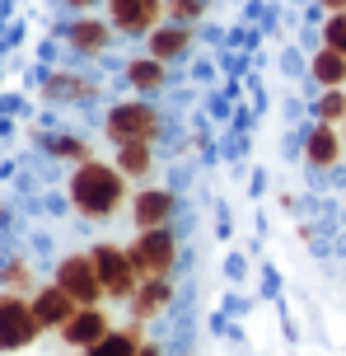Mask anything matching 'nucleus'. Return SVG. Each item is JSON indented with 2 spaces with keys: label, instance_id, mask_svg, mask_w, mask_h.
<instances>
[{
  "label": "nucleus",
  "instance_id": "1",
  "mask_svg": "<svg viewBox=\"0 0 346 356\" xmlns=\"http://www.w3.org/2000/svg\"><path fill=\"white\" fill-rule=\"evenodd\" d=\"M127 197V174L117 164H103V160H80L71 174V202L80 216L89 220H108Z\"/></svg>",
  "mask_w": 346,
  "mask_h": 356
},
{
  "label": "nucleus",
  "instance_id": "2",
  "mask_svg": "<svg viewBox=\"0 0 346 356\" xmlns=\"http://www.w3.org/2000/svg\"><path fill=\"white\" fill-rule=\"evenodd\" d=\"M159 136V113L141 99H127V104H117L108 113V141L112 145H131V141H150L155 145Z\"/></svg>",
  "mask_w": 346,
  "mask_h": 356
},
{
  "label": "nucleus",
  "instance_id": "3",
  "mask_svg": "<svg viewBox=\"0 0 346 356\" xmlns=\"http://www.w3.org/2000/svg\"><path fill=\"white\" fill-rule=\"evenodd\" d=\"M94 267H98V282H103V291H108L112 300H131V296L141 291V272H136L127 249L98 244V249H94Z\"/></svg>",
  "mask_w": 346,
  "mask_h": 356
},
{
  "label": "nucleus",
  "instance_id": "4",
  "mask_svg": "<svg viewBox=\"0 0 346 356\" xmlns=\"http://www.w3.org/2000/svg\"><path fill=\"white\" fill-rule=\"evenodd\" d=\"M42 333V323L33 314V300H24L15 291L0 296V352H19Z\"/></svg>",
  "mask_w": 346,
  "mask_h": 356
},
{
  "label": "nucleus",
  "instance_id": "5",
  "mask_svg": "<svg viewBox=\"0 0 346 356\" xmlns=\"http://www.w3.org/2000/svg\"><path fill=\"white\" fill-rule=\"evenodd\" d=\"M131 263L141 272V282H155V277H168L173 272V258H178V244L168 230H141L136 244H127Z\"/></svg>",
  "mask_w": 346,
  "mask_h": 356
},
{
  "label": "nucleus",
  "instance_id": "6",
  "mask_svg": "<svg viewBox=\"0 0 346 356\" xmlns=\"http://www.w3.org/2000/svg\"><path fill=\"white\" fill-rule=\"evenodd\" d=\"M56 286L75 296V305H98L108 291L98 282V267H94V253H71V258H61L56 267Z\"/></svg>",
  "mask_w": 346,
  "mask_h": 356
},
{
  "label": "nucleus",
  "instance_id": "7",
  "mask_svg": "<svg viewBox=\"0 0 346 356\" xmlns=\"http://www.w3.org/2000/svg\"><path fill=\"white\" fill-rule=\"evenodd\" d=\"M108 24L127 38H150L164 24V0H108Z\"/></svg>",
  "mask_w": 346,
  "mask_h": 356
},
{
  "label": "nucleus",
  "instance_id": "8",
  "mask_svg": "<svg viewBox=\"0 0 346 356\" xmlns=\"http://www.w3.org/2000/svg\"><path fill=\"white\" fill-rule=\"evenodd\" d=\"M112 333V323H108V314L98 309V305H80L71 314V323L61 328V342L66 347H75V352H89L94 342H103Z\"/></svg>",
  "mask_w": 346,
  "mask_h": 356
},
{
  "label": "nucleus",
  "instance_id": "9",
  "mask_svg": "<svg viewBox=\"0 0 346 356\" xmlns=\"http://www.w3.org/2000/svg\"><path fill=\"white\" fill-rule=\"evenodd\" d=\"M75 309H80V305H75V296H66L56 282L42 286V291L33 296V314H37V323H42V328H66Z\"/></svg>",
  "mask_w": 346,
  "mask_h": 356
},
{
  "label": "nucleus",
  "instance_id": "10",
  "mask_svg": "<svg viewBox=\"0 0 346 356\" xmlns=\"http://www.w3.org/2000/svg\"><path fill=\"white\" fill-rule=\"evenodd\" d=\"M192 47V24H159L155 33L146 38V56H155V61H173V56H182Z\"/></svg>",
  "mask_w": 346,
  "mask_h": 356
},
{
  "label": "nucleus",
  "instance_id": "11",
  "mask_svg": "<svg viewBox=\"0 0 346 356\" xmlns=\"http://www.w3.org/2000/svg\"><path fill=\"white\" fill-rule=\"evenodd\" d=\"M173 193H164V188H150V193H141L136 197V230H164L168 225V216H173Z\"/></svg>",
  "mask_w": 346,
  "mask_h": 356
},
{
  "label": "nucleus",
  "instance_id": "12",
  "mask_svg": "<svg viewBox=\"0 0 346 356\" xmlns=\"http://www.w3.org/2000/svg\"><path fill=\"white\" fill-rule=\"evenodd\" d=\"M304 160H309L313 169H332V164L342 160V131L332 122H318L309 131V141H304Z\"/></svg>",
  "mask_w": 346,
  "mask_h": 356
},
{
  "label": "nucleus",
  "instance_id": "13",
  "mask_svg": "<svg viewBox=\"0 0 346 356\" xmlns=\"http://www.w3.org/2000/svg\"><path fill=\"white\" fill-rule=\"evenodd\" d=\"M168 296H173V282L168 277H155V282H141V291L131 296V319H141V323H150L159 309L168 305Z\"/></svg>",
  "mask_w": 346,
  "mask_h": 356
},
{
  "label": "nucleus",
  "instance_id": "14",
  "mask_svg": "<svg viewBox=\"0 0 346 356\" xmlns=\"http://www.w3.org/2000/svg\"><path fill=\"white\" fill-rule=\"evenodd\" d=\"M141 328H146V323L131 319L127 328H112L103 342H94L89 352H80V356H136V352H141V342H146V338H141Z\"/></svg>",
  "mask_w": 346,
  "mask_h": 356
},
{
  "label": "nucleus",
  "instance_id": "15",
  "mask_svg": "<svg viewBox=\"0 0 346 356\" xmlns=\"http://www.w3.org/2000/svg\"><path fill=\"white\" fill-rule=\"evenodd\" d=\"M112 38V24H103V19H75L71 24V47H80V52H103Z\"/></svg>",
  "mask_w": 346,
  "mask_h": 356
},
{
  "label": "nucleus",
  "instance_id": "16",
  "mask_svg": "<svg viewBox=\"0 0 346 356\" xmlns=\"http://www.w3.org/2000/svg\"><path fill=\"white\" fill-rule=\"evenodd\" d=\"M313 80L323 89H342L346 85V56L342 52H332V47H318V56H313Z\"/></svg>",
  "mask_w": 346,
  "mask_h": 356
},
{
  "label": "nucleus",
  "instance_id": "17",
  "mask_svg": "<svg viewBox=\"0 0 346 356\" xmlns=\"http://www.w3.org/2000/svg\"><path fill=\"white\" fill-rule=\"evenodd\" d=\"M127 80L136 94H155V89L164 85V61H155V56H136L127 66Z\"/></svg>",
  "mask_w": 346,
  "mask_h": 356
},
{
  "label": "nucleus",
  "instance_id": "18",
  "mask_svg": "<svg viewBox=\"0 0 346 356\" xmlns=\"http://www.w3.org/2000/svg\"><path fill=\"white\" fill-rule=\"evenodd\" d=\"M117 169L127 178H146L155 169V155H150V141H131V145H117Z\"/></svg>",
  "mask_w": 346,
  "mask_h": 356
},
{
  "label": "nucleus",
  "instance_id": "19",
  "mask_svg": "<svg viewBox=\"0 0 346 356\" xmlns=\"http://www.w3.org/2000/svg\"><path fill=\"white\" fill-rule=\"evenodd\" d=\"M206 0H164V19L168 24H197Z\"/></svg>",
  "mask_w": 346,
  "mask_h": 356
},
{
  "label": "nucleus",
  "instance_id": "20",
  "mask_svg": "<svg viewBox=\"0 0 346 356\" xmlns=\"http://www.w3.org/2000/svg\"><path fill=\"white\" fill-rule=\"evenodd\" d=\"M323 47H332V52L346 56V10L328 15V24H323Z\"/></svg>",
  "mask_w": 346,
  "mask_h": 356
},
{
  "label": "nucleus",
  "instance_id": "21",
  "mask_svg": "<svg viewBox=\"0 0 346 356\" xmlns=\"http://www.w3.org/2000/svg\"><path fill=\"white\" fill-rule=\"evenodd\" d=\"M318 118H323V122H346V94L342 89H328V94L318 99Z\"/></svg>",
  "mask_w": 346,
  "mask_h": 356
},
{
  "label": "nucleus",
  "instance_id": "22",
  "mask_svg": "<svg viewBox=\"0 0 346 356\" xmlns=\"http://www.w3.org/2000/svg\"><path fill=\"white\" fill-rule=\"evenodd\" d=\"M0 282L10 286V291H28V286H33V277H28V267H24V263H5Z\"/></svg>",
  "mask_w": 346,
  "mask_h": 356
},
{
  "label": "nucleus",
  "instance_id": "23",
  "mask_svg": "<svg viewBox=\"0 0 346 356\" xmlns=\"http://www.w3.org/2000/svg\"><path fill=\"white\" fill-rule=\"evenodd\" d=\"M52 150H56V155H75V160H85V145H75V141H56Z\"/></svg>",
  "mask_w": 346,
  "mask_h": 356
},
{
  "label": "nucleus",
  "instance_id": "24",
  "mask_svg": "<svg viewBox=\"0 0 346 356\" xmlns=\"http://www.w3.org/2000/svg\"><path fill=\"white\" fill-rule=\"evenodd\" d=\"M323 10H328V15H337V10H346V0H323Z\"/></svg>",
  "mask_w": 346,
  "mask_h": 356
},
{
  "label": "nucleus",
  "instance_id": "25",
  "mask_svg": "<svg viewBox=\"0 0 346 356\" xmlns=\"http://www.w3.org/2000/svg\"><path fill=\"white\" fill-rule=\"evenodd\" d=\"M66 5H75V10H89L94 0H66Z\"/></svg>",
  "mask_w": 346,
  "mask_h": 356
},
{
  "label": "nucleus",
  "instance_id": "26",
  "mask_svg": "<svg viewBox=\"0 0 346 356\" xmlns=\"http://www.w3.org/2000/svg\"><path fill=\"white\" fill-rule=\"evenodd\" d=\"M342 131H346V127H342Z\"/></svg>",
  "mask_w": 346,
  "mask_h": 356
}]
</instances>
